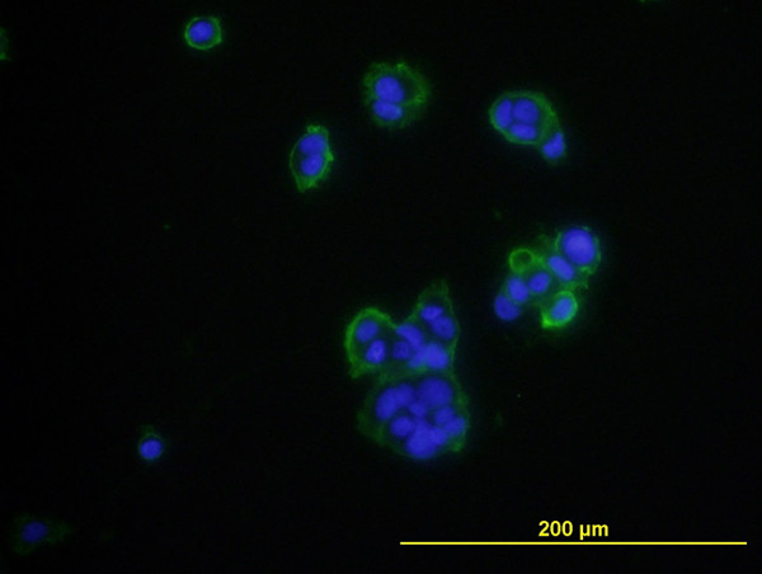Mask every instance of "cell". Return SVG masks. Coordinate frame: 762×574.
Returning <instances> with one entry per match:
<instances>
[{"mask_svg":"<svg viewBox=\"0 0 762 574\" xmlns=\"http://www.w3.org/2000/svg\"><path fill=\"white\" fill-rule=\"evenodd\" d=\"M489 122L493 129L505 135L515 122L514 92H505L489 108Z\"/></svg>","mask_w":762,"mask_h":574,"instance_id":"23","label":"cell"},{"mask_svg":"<svg viewBox=\"0 0 762 574\" xmlns=\"http://www.w3.org/2000/svg\"><path fill=\"white\" fill-rule=\"evenodd\" d=\"M501 289L508 298L514 300L522 308L530 307V305L534 304L528 282H526L524 275L519 274V272L511 271L506 277L505 282H503Z\"/></svg>","mask_w":762,"mask_h":574,"instance_id":"25","label":"cell"},{"mask_svg":"<svg viewBox=\"0 0 762 574\" xmlns=\"http://www.w3.org/2000/svg\"><path fill=\"white\" fill-rule=\"evenodd\" d=\"M425 328L428 336H430L432 340L444 343V345L453 348V350H458L462 328H460L455 308L449 310L448 313L437 318L436 321L428 324Z\"/></svg>","mask_w":762,"mask_h":574,"instance_id":"21","label":"cell"},{"mask_svg":"<svg viewBox=\"0 0 762 574\" xmlns=\"http://www.w3.org/2000/svg\"><path fill=\"white\" fill-rule=\"evenodd\" d=\"M327 153H333L329 130L321 124H310L305 129L304 134L296 140L289 158H301L307 157V155Z\"/></svg>","mask_w":762,"mask_h":574,"instance_id":"18","label":"cell"},{"mask_svg":"<svg viewBox=\"0 0 762 574\" xmlns=\"http://www.w3.org/2000/svg\"><path fill=\"white\" fill-rule=\"evenodd\" d=\"M393 334L394 336L401 337L403 340L411 343L416 350L430 340L426 328L418 323L415 318L411 317V315L404 319L403 322L395 323Z\"/></svg>","mask_w":762,"mask_h":574,"instance_id":"26","label":"cell"},{"mask_svg":"<svg viewBox=\"0 0 762 574\" xmlns=\"http://www.w3.org/2000/svg\"><path fill=\"white\" fill-rule=\"evenodd\" d=\"M365 97L425 111L432 88L420 70L406 61L374 63L362 79Z\"/></svg>","mask_w":762,"mask_h":574,"instance_id":"1","label":"cell"},{"mask_svg":"<svg viewBox=\"0 0 762 574\" xmlns=\"http://www.w3.org/2000/svg\"><path fill=\"white\" fill-rule=\"evenodd\" d=\"M392 333L371 342L370 345L362 348L359 354L347 361L351 378L359 379L366 375H380L387 370L390 350H392Z\"/></svg>","mask_w":762,"mask_h":574,"instance_id":"15","label":"cell"},{"mask_svg":"<svg viewBox=\"0 0 762 574\" xmlns=\"http://www.w3.org/2000/svg\"><path fill=\"white\" fill-rule=\"evenodd\" d=\"M416 401L428 411L469 403L458 376L453 374H423L416 378Z\"/></svg>","mask_w":762,"mask_h":574,"instance_id":"7","label":"cell"},{"mask_svg":"<svg viewBox=\"0 0 762 574\" xmlns=\"http://www.w3.org/2000/svg\"><path fill=\"white\" fill-rule=\"evenodd\" d=\"M138 432L136 454L141 463L147 467H155L166 460L172 450L171 440L154 425L140 426Z\"/></svg>","mask_w":762,"mask_h":574,"instance_id":"17","label":"cell"},{"mask_svg":"<svg viewBox=\"0 0 762 574\" xmlns=\"http://www.w3.org/2000/svg\"><path fill=\"white\" fill-rule=\"evenodd\" d=\"M183 41L197 51H211L223 45L225 30L218 16H196L183 27Z\"/></svg>","mask_w":762,"mask_h":574,"instance_id":"14","label":"cell"},{"mask_svg":"<svg viewBox=\"0 0 762 574\" xmlns=\"http://www.w3.org/2000/svg\"><path fill=\"white\" fill-rule=\"evenodd\" d=\"M538 150L545 161L552 164L559 163L567 157L568 144L561 121L550 127Z\"/></svg>","mask_w":762,"mask_h":574,"instance_id":"22","label":"cell"},{"mask_svg":"<svg viewBox=\"0 0 762 574\" xmlns=\"http://www.w3.org/2000/svg\"><path fill=\"white\" fill-rule=\"evenodd\" d=\"M540 324L545 331H561L580 314L581 301L576 291L558 289L538 305Z\"/></svg>","mask_w":762,"mask_h":574,"instance_id":"8","label":"cell"},{"mask_svg":"<svg viewBox=\"0 0 762 574\" xmlns=\"http://www.w3.org/2000/svg\"><path fill=\"white\" fill-rule=\"evenodd\" d=\"M493 310H495L497 318L506 323L517 321L524 313V308L508 298L502 289L498 291L495 301H493Z\"/></svg>","mask_w":762,"mask_h":574,"instance_id":"27","label":"cell"},{"mask_svg":"<svg viewBox=\"0 0 762 574\" xmlns=\"http://www.w3.org/2000/svg\"><path fill=\"white\" fill-rule=\"evenodd\" d=\"M365 107L376 125L389 130H401L415 124L420 119L423 111L397 103L375 100L365 97Z\"/></svg>","mask_w":762,"mask_h":574,"instance_id":"16","label":"cell"},{"mask_svg":"<svg viewBox=\"0 0 762 574\" xmlns=\"http://www.w3.org/2000/svg\"><path fill=\"white\" fill-rule=\"evenodd\" d=\"M77 529L65 521L20 514L14 517L9 531V547L18 557H27L42 545L64 543Z\"/></svg>","mask_w":762,"mask_h":574,"instance_id":"3","label":"cell"},{"mask_svg":"<svg viewBox=\"0 0 762 574\" xmlns=\"http://www.w3.org/2000/svg\"><path fill=\"white\" fill-rule=\"evenodd\" d=\"M456 350L439 341L428 340L409 361V369L418 376L423 374L455 373Z\"/></svg>","mask_w":762,"mask_h":574,"instance_id":"12","label":"cell"},{"mask_svg":"<svg viewBox=\"0 0 762 574\" xmlns=\"http://www.w3.org/2000/svg\"><path fill=\"white\" fill-rule=\"evenodd\" d=\"M395 453L413 461H431L448 453H456L453 441L444 427L427 420H417L415 432Z\"/></svg>","mask_w":762,"mask_h":574,"instance_id":"6","label":"cell"},{"mask_svg":"<svg viewBox=\"0 0 762 574\" xmlns=\"http://www.w3.org/2000/svg\"><path fill=\"white\" fill-rule=\"evenodd\" d=\"M416 401V378H380L366 397L359 413V430L376 442L381 430L397 414Z\"/></svg>","mask_w":762,"mask_h":574,"instance_id":"2","label":"cell"},{"mask_svg":"<svg viewBox=\"0 0 762 574\" xmlns=\"http://www.w3.org/2000/svg\"><path fill=\"white\" fill-rule=\"evenodd\" d=\"M552 244L559 254L576 267L583 276L596 275L602 262L600 238L586 225H569L559 230L552 239Z\"/></svg>","mask_w":762,"mask_h":574,"instance_id":"4","label":"cell"},{"mask_svg":"<svg viewBox=\"0 0 762 574\" xmlns=\"http://www.w3.org/2000/svg\"><path fill=\"white\" fill-rule=\"evenodd\" d=\"M335 153L289 158V167L300 192H308L322 185L332 172Z\"/></svg>","mask_w":762,"mask_h":574,"instance_id":"11","label":"cell"},{"mask_svg":"<svg viewBox=\"0 0 762 574\" xmlns=\"http://www.w3.org/2000/svg\"><path fill=\"white\" fill-rule=\"evenodd\" d=\"M515 121L540 127L557 124L559 116L552 101L543 93L534 91L514 92Z\"/></svg>","mask_w":762,"mask_h":574,"instance_id":"10","label":"cell"},{"mask_svg":"<svg viewBox=\"0 0 762 574\" xmlns=\"http://www.w3.org/2000/svg\"><path fill=\"white\" fill-rule=\"evenodd\" d=\"M417 420L408 411L397 414L381 430L376 444L397 451L415 432Z\"/></svg>","mask_w":762,"mask_h":574,"instance_id":"19","label":"cell"},{"mask_svg":"<svg viewBox=\"0 0 762 574\" xmlns=\"http://www.w3.org/2000/svg\"><path fill=\"white\" fill-rule=\"evenodd\" d=\"M535 252V251H534ZM526 282H528L531 296H533L534 304L539 305L543 300L549 298L550 295L559 289L554 277L550 275V272L542 265V262L538 260L535 254V260L530 263V266L526 268L524 272Z\"/></svg>","mask_w":762,"mask_h":574,"instance_id":"20","label":"cell"},{"mask_svg":"<svg viewBox=\"0 0 762 574\" xmlns=\"http://www.w3.org/2000/svg\"><path fill=\"white\" fill-rule=\"evenodd\" d=\"M536 257L554 277L559 289L582 290L589 289V277L583 276L576 267H573L566 258L555 251L552 239L540 238L539 248L535 251Z\"/></svg>","mask_w":762,"mask_h":574,"instance_id":"9","label":"cell"},{"mask_svg":"<svg viewBox=\"0 0 762 574\" xmlns=\"http://www.w3.org/2000/svg\"><path fill=\"white\" fill-rule=\"evenodd\" d=\"M451 309H454V304L448 282L436 280L418 296L411 317L426 327Z\"/></svg>","mask_w":762,"mask_h":574,"instance_id":"13","label":"cell"},{"mask_svg":"<svg viewBox=\"0 0 762 574\" xmlns=\"http://www.w3.org/2000/svg\"><path fill=\"white\" fill-rule=\"evenodd\" d=\"M550 127L545 129V127L521 124V122L515 121L514 125H512L503 136H505V139L512 144L538 148Z\"/></svg>","mask_w":762,"mask_h":574,"instance_id":"24","label":"cell"},{"mask_svg":"<svg viewBox=\"0 0 762 574\" xmlns=\"http://www.w3.org/2000/svg\"><path fill=\"white\" fill-rule=\"evenodd\" d=\"M395 322L388 313L376 307L360 310L352 318L345 332L346 359L351 360L362 348L393 332Z\"/></svg>","mask_w":762,"mask_h":574,"instance_id":"5","label":"cell"}]
</instances>
